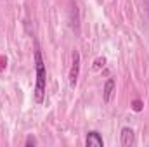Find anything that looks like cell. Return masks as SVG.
<instances>
[{"label":"cell","mask_w":149,"mask_h":147,"mask_svg":"<svg viewBox=\"0 0 149 147\" xmlns=\"http://www.w3.org/2000/svg\"><path fill=\"white\" fill-rule=\"evenodd\" d=\"M33 61H35V71H37V80H35V90H33V101L37 104H43L45 101V92H47V68L42 57V50L37 45L33 52Z\"/></svg>","instance_id":"obj_1"},{"label":"cell","mask_w":149,"mask_h":147,"mask_svg":"<svg viewBox=\"0 0 149 147\" xmlns=\"http://www.w3.org/2000/svg\"><path fill=\"white\" fill-rule=\"evenodd\" d=\"M80 52L74 50L73 52V59H71V68H70V74H68V80H70V87L74 88L76 83H78V76H80Z\"/></svg>","instance_id":"obj_2"},{"label":"cell","mask_w":149,"mask_h":147,"mask_svg":"<svg viewBox=\"0 0 149 147\" xmlns=\"http://www.w3.org/2000/svg\"><path fill=\"white\" fill-rule=\"evenodd\" d=\"M120 142H121V146H125V147L135 146V132H134L130 126L121 128V133H120Z\"/></svg>","instance_id":"obj_3"},{"label":"cell","mask_w":149,"mask_h":147,"mask_svg":"<svg viewBox=\"0 0 149 147\" xmlns=\"http://www.w3.org/2000/svg\"><path fill=\"white\" fill-rule=\"evenodd\" d=\"M85 146L87 147H104V140H102V137H101L99 132L92 130L85 137Z\"/></svg>","instance_id":"obj_4"},{"label":"cell","mask_w":149,"mask_h":147,"mask_svg":"<svg viewBox=\"0 0 149 147\" xmlns=\"http://www.w3.org/2000/svg\"><path fill=\"white\" fill-rule=\"evenodd\" d=\"M114 87H116L114 78L109 76V78L106 80V83H104V88H102V99H104V102H106V104L111 101V95H113V92H114Z\"/></svg>","instance_id":"obj_5"},{"label":"cell","mask_w":149,"mask_h":147,"mask_svg":"<svg viewBox=\"0 0 149 147\" xmlns=\"http://www.w3.org/2000/svg\"><path fill=\"white\" fill-rule=\"evenodd\" d=\"M104 64H106V57H97V59L94 61V69L99 71L101 68H104Z\"/></svg>","instance_id":"obj_6"},{"label":"cell","mask_w":149,"mask_h":147,"mask_svg":"<svg viewBox=\"0 0 149 147\" xmlns=\"http://www.w3.org/2000/svg\"><path fill=\"white\" fill-rule=\"evenodd\" d=\"M142 107H144V106H142V101L135 99V101L132 102V109L135 111V112H141V111H142Z\"/></svg>","instance_id":"obj_7"},{"label":"cell","mask_w":149,"mask_h":147,"mask_svg":"<svg viewBox=\"0 0 149 147\" xmlns=\"http://www.w3.org/2000/svg\"><path fill=\"white\" fill-rule=\"evenodd\" d=\"M24 146H26V147L37 146V139H35L33 135H28V137H26V142H24Z\"/></svg>","instance_id":"obj_8"}]
</instances>
